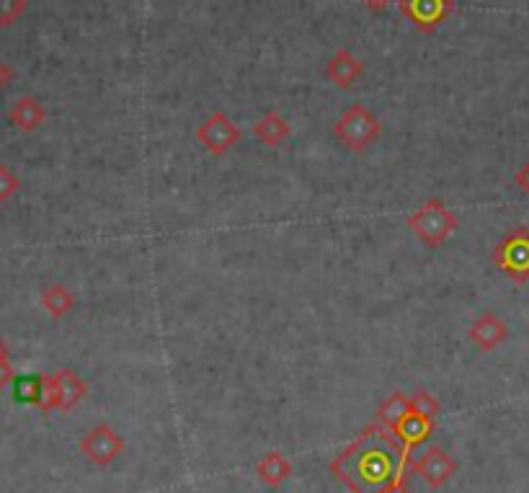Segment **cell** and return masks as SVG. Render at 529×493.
<instances>
[{
    "label": "cell",
    "mask_w": 529,
    "mask_h": 493,
    "mask_svg": "<svg viewBox=\"0 0 529 493\" xmlns=\"http://www.w3.org/2000/svg\"><path fill=\"white\" fill-rule=\"evenodd\" d=\"M243 137V132L238 130V124L225 114V111H212L210 117L199 124L197 140L204 150L210 155H225L235 148Z\"/></svg>",
    "instance_id": "obj_6"
},
{
    "label": "cell",
    "mask_w": 529,
    "mask_h": 493,
    "mask_svg": "<svg viewBox=\"0 0 529 493\" xmlns=\"http://www.w3.org/2000/svg\"><path fill=\"white\" fill-rule=\"evenodd\" d=\"M253 135L259 137V142H264L266 148H279L292 135V127L279 111H266L264 117L253 124Z\"/></svg>",
    "instance_id": "obj_14"
},
{
    "label": "cell",
    "mask_w": 529,
    "mask_h": 493,
    "mask_svg": "<svg viewBox=\"0 0 529 493\" xmlns=\"http://www.w3.org/2000/svg\"><path fill=\"white\" fill-rule=\"evenodd\" d=\"M406 465H411V457L395 434L382 424H372L333 460L331 470L351 493H377L393 483Z\"/></svg>",
    "instance_id": "obj_1"
},
{
    "label": "cell",
    "mask_w": 529,
    "mask_h": 493,
    "mask_svg": "<svg viewBox=\"0 0 529 493\" xmlns=\"http://www.w3.org/2000/svg\"><path fill=\"white\" fill-rule=\"evenodd\" d=\"M11 68H8V65H6V62H0V88H3V86H6V83L8 81H11Z\"/></svg>",
    "instance_id": "obj_26"
},
{
    "label": "cell",
    "mask_w": 529,
    "mask_h": 493,
    "mask_svg": "<svg viewBox=\"0 0 529 493\" xmlns=\"http://www.w3.org/2000/svg\"><path fill=\"white\" fill-rule=\"evenodd\" d=\"M411 411L413 403L406 393H390L377 408V424H382L385 429H395Z\"/></svg>",
    "instance_id": "obj_16"
},
{
    "label": "cell",
    "mask_w": 529,
    "mask_h": 493,
    "mask_svg": "<svg viewBox=\"0 0 529 493\" xmlns=\"http://www.w3.org/2000/svg\"><path fill=\"white\" fill-rule=\"evenodd\" d=\"M408 470H411V465H406V468L400 470L398 478H395L393 483H388V486L377 493H413L411 486H408Z\"/></svg>",
    "instance_id": "obj_22"
},
{
    "label": "cell",
    "mask_w": 529,
    "mask_h": 493,
    "mask_svg": "<svg viewBox=\"0 0 529 493\" xmlns=\"http://www.w3.org/2000/svg\"><path fill=\"white\" fill-rule=\"evenodd\" d=\"M362 3L370 8V11H385L393 0H362Z\"/></svg>",
    "instance_id": "obj_25"
},
{
    "label": "cell",
    "mask_w": 529,
    "mask_h": 493,
    "mask_svg": "<svg viewBox=\"0 0 529 493\" xmlns=\"http://www.w3.org/2000/svg\"><path fill=\"white\" fill-rule=\"evenodd\" d=\"M256 475H259L261 481L269 488H279L282 483H287V478L292 475V463L282 452H266L259 463H256Z\"/></svg>",
    "instance_id": "obj_15"
},
{
    "label": "cell",
    "mask_w": 529,
    "mask_h": 493,
    "mask_svg": "<svg viewBox=\"0 0 529 493\" xmlns=\"http://www.w3.org/2000/svg\"><path fill=\"white\" fill-rule=\"evenodd\" d=\"M88 395V383L78 372L73 370H57L52 375H44V398H42V413H68L78 406Z\"/></svg>",
    "instance_id": "obj_5"
},
{
    "label": "cell",
    "mask_w": 529,
    "mask_h": 493,
    "mask_svg": "<svg viewBox=\"0 0 529 493\" xmlns=\"http://www.w3.org/2000/svg\"><path fill=\"white\" fill-rule=\"evenodd\" d=\"M514 184L519 186V192H522L524 197H529V163H524V166L514 173Z\"/></svg>",
    "instance_id": "obj_23"
},
{
    "label": "cell",
    "mask_w": 529,
    "mask_h": 493,
    "mask_svg": "<svg viewBox=\"0 0 529 493\" xmlns=\"http://www.w3.org/2000/svg\"><path fill=\"white\" fill-rule=\"evenodd\" d=\"M13 398L29 406H42L44 375H21L13 380Z\"/></svg>",
    "instance_id": "obj_18"
},
{
    "label": "cell",
    "mask_w": 529,
    "mask_h": 493,
    "mask_svg": "<svg viewBox=\"0 0 529 493\" xmlns=\"http://www.w3.org/2000/svg\"><path fill=\"white\" fill-rule=\"evenodd\" d=\"M42 308L60 321L65 315H70L75 310V295L65 287V284H50L42 290Z\"/></svg>",
    "instance_id": "obj_17"
},
{
    "label": "cell",
    "mask_w": 529,
    "mask_h": 493,
    "mask_svg": "<svg viewBox=\"0 0 529 493\" xmlns=\"http://www.w3.org/2000/svg\"><path fill=\"white\" fill-rule=\"evenodd\" d=\"M8 357H11V349H8L6 339L0 336V362H3V359H8Z\"/></svg>",
    "instance_id": "obj_27"
},
{
    "label": "cell",
    "mask_w": 529,
    "mask_h": 493,
    "mask_svg": "<svg viewBox=\"0 0 529 493\" xmlns=\"http://www.w3.org/2000/svg\"><path fill=\"white\" fill-rule=\"evenodd\" d=\"M21 189V179L8 166L0 163V202H8L11 197H16Z\"/></svg>",
    "instance_id": "obj_21"
},
{
    "label": "cell",
    "mask_w": 529,
    "mask_h": 493,
    "mask_svg": "<svg viewBox=\"0 0 529 493\" xmlns=\"http://www.w3.org/2000/svg\"><path fill=\"white\" fill-rule=\"evenodd\" d=\"M390 432L395 434V439L403 444L406 455L411 457V452L416 450V447H421V444H424L426 439L431 437V432H434V421L426 419V416H421V413L411 411L406 419L400 421L395 429H390Z\"/></svg>",
    "instance_id": "obj_12"
},
{
    "label": "cell",
    "mask_w": 529,
    "mask_h": 493,
    "mask_svg": "<svg viewBox=\"0 0 529 493\" xmlns=\"http://www.w3.org/2000/svg\"><path fill=\"white\" fill-rule=\"evenodd\" d=\"M13 380H16V372H13L11 362L3 359V362H0V390H6Z\"/></svg>",
    "instance_id": "obj_24"
},
{
    "label": "cell",
    "mask_w": 529,
    "mask_h": 493,
    "mask_svg": "<svg viewBox=\"0 0 529 493\" xmlns=\"http://www.w3.org/2000/svg\"><path fill=\"white\" fill-rule=\"evenodd\" d=\"M406 222L426 248H442L460 228V217L437 197L421 204Z\"/></svg>",
    "instance_id": "obj_3"
},
{
    "label": "cell",
    "mask_w": 529,
    "mask_h": 493,
    "mask_svg": "<svg viewBox=\"0 0 529 493\" xmlns=\"http://www.w3.org/2000/svg\"><path fill=\"white\" fill-rule=\"evenodd\" d=\"M493 264L499 266L501 272L514 284L529 282V228L517 225L501 238L491 253Z\"/></svg>",
    "instance_id": "obj_4"
},
{
    "label": "cell",
    "mask_w": 529,
    "mask_h": 493,
    "mask_svg": "<svg viewBox=\"0 0 529 493\" xmlns=\"http://www.w3.org/2000/svg\"><path fill=\"white\" fill-rule=\"evenodd\" d=\"M400 13L421 34H434L455 11V0H398Z\"/></svg>",
    "instance_id": "obj_9"
},
{
    "label": "cell",
    "mask_w": 529,
    "mask_h": 493,
    "mask_svg": "<svg viewBox=\"0 0 529 493\" xmlns=\"http://www.w3.org/2000/svg\"><path fill=\"white\" fill-rule=\"evenodd\" d=\"M8 119L16 130L21 132H37L44 122H47V109L42 106V101L34 96H21L16 104L8 111Z\"/></svg>",
    "instance_id": "obj_13"
},
{
    "label": "cell",
    "mask_w": 529,
    "mask_h": 493,
    "mask_svg": "<svg viewBox=\"0 0 529 493\" xmlns=\"http://www.w3.org/2000/svg\"><path fill=\"white\" fill-rule=\"evenodd\" d=\"M457 460L450 455V452L439 447V444H431L421 452L419 460H413L411 463V473L421 475L424 483L429 488H442L444 483H450L457 473Z\"/></svg>",
    "instance_id": "obj_8"
},
{
    "label": "cell",
    "mask_w": 529,
    "mask_h": 493,
    "mask_svg": "<svg viewBox=\"0 0 529 493\" xmlns=\"http://www.w3.org/2000/svg\"><path fill=\"white\" fill-rule=\"evenodd\" d=\"M29 8V0H0V26H13Z\"/></svg>",
    "instance_id": "obj_20"
},
{
    "label": "cell",
    "mask_w": 529,
    "mask_h": 493,
    "mask_svg": "<svg viewBox=\"0 0 529 493\" xmlns=\"http://www.w3.org/2000/svg\"><path fill=\"white\" fill-rule=\"evenodd\" d=\"M411 403L413 411L421 413V416H426V419L431 421H437V416L442 413V406H439L437 398L431 393H426V390H416V393L411 395Z\"/></svg>",
    "instance_id": "obj_19"
},
{
    "label": "cell",
    "mask_w": 529,
    "mask_h": 493,
    "mask_svg": "<svg viewBox=\"0 0 529 493\" xmlns=\"http://www.w3.org/2000/svg\"><path fill=\"white\" fill-rule=\"evenodd\" d=\"M80 452L91 460L93 465L106 468L114 460H119L124 452V439L117 429L109 424H96L86 437L80 439Z\"/></svg>",
    "instance_id": "obj_7"
},
{
    "label": "cell",
    "mask_w": 529,
    "mask_h": 493,
    "mask_svg": "<svg viewBox=\"0 0 529 493\" xmlns=\"http://www.w3.org/2000/svg\"><path fill=\"white\" fill-rule=\"evenodd\" d=\"M382 130H385V127H382L380 117H377L375 111H372L370 106H364L362 101H357V104H351L349 109L336 119V124H333V137H336L346 150L362 155L380 140Z\"/></svg>",
    "instance_id": "obj_2"
},
{
    "label": "cell",
    "mask_w": 529,
    "mask_h": 493,
    "mask_svg": "<svg viewBox=\"0 0 529 493\" xmlns=\"http://www.w3.org/2000/svg\"><path fill=\"white\" fill-rule=\"evenodd\" d=\"M328 81L339 88H354L364 78V62L354 52L339 50L328 60Z\"/></svg>",
    "instance_id": "obj_11"
},
{
    "label": "cell",
    "mask_w": 529,
    "mask_h": 493,
    "mask_svg": "<svg viewBox=\"0 0 529 493\" xmlns=\"http://www.w3.org/2000/svg\"><path fill=\"white\" fill-rule=\"evenodd\" d=\"M470 341L478 346L480 352H493L496 346L504 344L509 339V326L501 318L499 313H493V310H486V313H480L473 323H470Z\"/></svg>",
    "instance_id": "obj_10"
}]
</instances>
